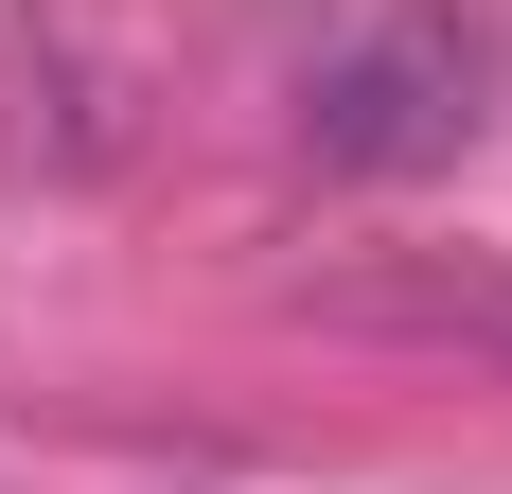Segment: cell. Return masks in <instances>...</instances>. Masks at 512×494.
<instances>
[{
	"instance_id": "1",
	"label": "cell",
	"mask_w": 512,
	"mask_h": 494,
	"mask_svg": "<svg viewBox=\"0 0 512 494\" xmlns=\"http://www.w3.org/2000/svg\"><path fill=\"white\" fill-rule=\"evenodd\" d=\"M477 36L460 18H371V36H336L301 71V142L336 159V177H442V159L477 142Z\"/></svg>"
},
{
	"instance_id": "2",
	"label": "cell",
	"mask_w": 512,
	"mask_h": 494,
	"mask_svg": "<svg viewBox=\"0 0 512 494\" xmlns=\"http://www.w3.org/2000/svg\"><path fill=\"white\" fill-rule=\"evenodd\" d=\"M336 336H424V353H495L512 371V265L495 247H389V265H318Z\"/></svg>"
}]
</instances>
